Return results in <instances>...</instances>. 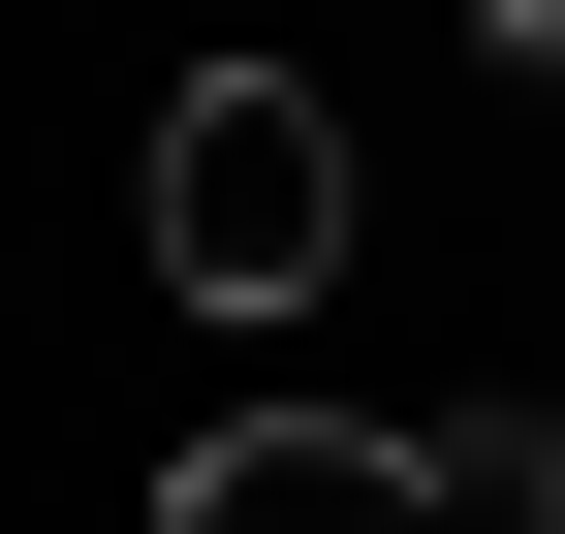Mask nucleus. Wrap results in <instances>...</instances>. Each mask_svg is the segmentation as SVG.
<instances>
[{
  "instance_id": "f257e3e1",
  "label": "nucleus",
  "mask_w": 565,
  "mask_h": 534,
  "mask_svg": "<svg viewBox=\"0 0 565 534\" xmlns=\"http://www.w3.org/2000/svg\"><path fill=\"white\" fill-rule=\"evenodd\" d=\"M126 221H158V284H189V314H315L377 189H345V95H315V63H189L158 158H126Z\"/></svg>"
},
{
  "instance_id": "7ed1b4c3",
  "label": "nucleus",
  "mask_w": 565,
  "mask_h": 534,
  "mask_svg": "<svg viewBox=\"0 0 565 534\" xmlns=\"http://www.w3.org/2000/svg\"><path fill=\"white\" fill-rule=\"evenodd\" d=\"M408 472H440V534H565V409H440Z\"/></svg>"
},
{
  "instance_id": "f03ea898",
  "label": "nucleus",
  "mask_w": 565,
  "mask_h": 534,
  "mask_svg": "<svg viewBox=\"0 0 565 534\" xmlns=\"http://www.w3.org/2000/svg\"><path fill=\"white\" fill-rule=\"evenodd\" d=\"M158 534H440V472H408L377 409H189L158 440Z\"/></svg>"
},
{
  "instance_id": "20e7f679",
  "label": "nucleus",
  "mask_w": 565,
  "mask_h": 534,
  "mask_svg": "<svg viewBox=\"0 0 565 534\" xmlns=\"http://www.w3.org/2000/svg\"><path fill=\"white\" fill-rule=\"evenodd\" d=\"M471 32H503V63H534V95H565V0H471Z\"/></svg>"
}]
</instances>
